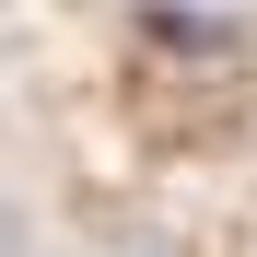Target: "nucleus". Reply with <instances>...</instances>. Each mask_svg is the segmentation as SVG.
<instances>
[]
</instances>
